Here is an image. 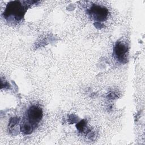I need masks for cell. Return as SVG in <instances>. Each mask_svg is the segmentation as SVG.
<instances>
[{
    "label": "cell",
    "mask_w": 145,
    "mask_h": 145,
    "mask_svg": "<svg viewBox=\"0 0 145 145\" xmlns=\"http://www.w3.org/2000/svg\"><path fill=\"white\" fill-rule=\"evenodd\" d=\"M25 10V6L23 5L20 1H12L7 5L4 15L6 19L14 18L16 20H19L23 18Z\"/></svg>",
    "instance_id": "obj_1"
},
{
    "label": "cell",
    "mask_w": 145,
    "mask_h": 145,
    "mask_svg": "<svg viewBox=\"0 0 145 145\" xmlns=\"http://www.w3.org/2000/svg\"><path fill=\"white\" fill-rule=\"evenodd\" d=\"M43 116L42 109L37 105H33L27 110L23 122L32 126L35 129L41 121Z\"/></svg>",
    "instance_id": "obj_2"
},
{
    "label": "cell",
    "mask_w": 145,
    "mask_h": 145,
    "mask_svg": "<svg viewBox=\"0 0 145 145\" xmlns=\"http://www.w3.org/2000/svg\"><path fill=\"white\" fill-rule=\"evenodd\" d=\"M89 14L96 20L104 21L108 15V11L104 6L94 5L89 9Z\"/></svg>",
    "instance_id": "obj_3"
},
{
    "label": "cell",
    "mask_w": 145,
    "mask_h": 145,
    "mask_svg": "<svg viewBox=\"0 0 145 145\" xmlns=\"http://www.w3.org/2000/svg\"><path fill=\"white\" fill-rule=\"evenodd\" d=\"M127 46L124 42H117L114 48V54L116 59L120 62H125L127 58Z\"/></svg>",
    "instance_id": "obj_4"
},
{
    "label": "cell",
    "mask_w": 145,
    "mask_h": 145,
    "mask_svg": "<svg viewBox=\"0 0 145 145\" xmlns=\"http://www.w3.org/2000/svg\"><path fill=\"white\" fill-rule=\"evenodd\" d=\"M78 129L80 131H83L84 130L85 126H86V123L84 122V121H82L81 122H80L78 125L76 126Z\"/></svg>",
    "instance_id": "obj_5"
}]
</instances>
